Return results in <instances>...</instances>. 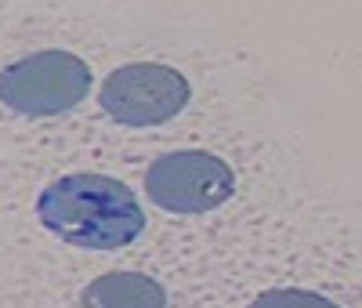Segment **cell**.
<instances>
[{
    "mask_svg": "<svg viewBox=\"0 0 362 308\" xmlns=\"http://www.w3.org/2000/svg\"><path fill=\"white\" fill-rule=\"evenodd\" d=\"M37 218L69 246L119 251L145 232V210L124 181L105 174H66L37 200Z\"/></svg>",
    "mask_w": 362,
    "mask_h": 308,
    "instance_id": "cell-1",
    "label": "cell"
},
{
    "mask_svg": "<svg viewBox=\"0 0 362 308\" xmlns=\"http://www.w3.org/2000/svg\"><path fill=\"white\" fill-rule=\"evenodd\" d=\"M90 91V69L73 51H37L0 73V102L22 116H54L80 105Z\"/></svg>",
    "mask_w": 362,
    "mask_h": 308,
    "instance_id": "cell-2",
    "label": "cell"
},
{
    "mask_svg": "<svg viewBox=\"0 0 362 308\" xmlns=\"http://www.w3.org/2000/svg\"><path fill=\"white\" fill-rule=\"evenodd\" d=\"M145 193L170 214H206L235 193V174L214 152L177 149L153 160L145 171Z\"/></svg>",
    "mask_w": 362,
    "mask_h": 308,
    "instance_id": "cell-3",
    "label": "cell"
},
{
    "mask_svg": "<svg viewBox=\"0 0 362 308\" xmlns=\"http://www.w3.org/2000/svg\"><path fill=\"white\" fill-rule=\"evenodd\" d=\"M102 109L127 127H160L189 105L192 87L170 66L160 62H131L105 76Z\"/></svg>",
    "mask_w": 362,
    "mask_h": 308,
    "instance_id": "cell-4",
    "label": "cell"
},
{
    "mask_svg": "<svg viewBox=\"0 0 362 308\" xmlns=\"http://www.w3.org/2000/svg\"><path fill=\"white\" fill-rule=\"evenodd\" d=\"M80 308H167V290L145 272H105L87 283Z\"/></svg>",
    "mask_w": 362,
    "mask_h": 308,
    "instance_id": "cell-5",
    "label": "cell"
},
{
    "mask_svg": "<svg viewBox=\"0 0 362 308\" xmlns=\"http://www.w3.org/2000/svg\"><path fill=\"white\" fill-rule=\"evenodd\" d=\"M250 308H341V304H334L329 297H322V294H312V290H264Z\"/></svg>",
    "mask_w": 362,
    "mask_h": 308,
    "instance_id": "cell-6",
    "label": "cell"
}]
</instances>
